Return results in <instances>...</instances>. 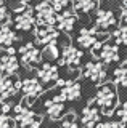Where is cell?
Listing matches in <instances>:
<instances>
[{
    "mask_svg": "<svg viewBox=\"0 0 127 128\" xmlns=\"http://www.w3.org/2000/svg\"><path fill=\"white\" fill-rule=\"evenodd\" d=\"M95 102L100 107L101 114L105 115H113L117 107V93L113 83H103L100 85L95 96Z\"/></svg>",
    "mask_w": 127,
    "mask_h": 128,
    "instance_id": "cell-1",
    "label": "cell"
},
{
    "mask_svg": "<svg viewBox=\"0 0 127 128\" xmlns=\"http://www.w3.org/2000/svg\"><path fill=\"white\" fill-rule=\"evenodd\" d=\"M37 24H45V26H55L58 22V11L48 0H42L34 6Z\"/></svg>",
    "mask_w": 127,
    "mask_h": 128,
    "instance_id": "cell-2",
    "label": "cell"
},
{
    "mask_svg": "<svg viewBox=\"0 0 127 128\" xmlns=\"http://www.w3.org/2000/svg\"><path fill=\"white\" fill-rule=\"evenodd\" d=\"M13 112L16 114V122L19 126L23 128H29V126H39L42 123V117L37 114H34L32 110H27L24 107V104H18L13 107Z\"/></svg>",
    "mask_w": 127,
    "mask_h": 128,
    "instance_id": "cell-3",
    "label": "cell"
},
{
    "mask_svg": "<svg viewBox=\"0 0 127 128\" xmlns=\"http://www.w3.org/2000/svg\"><path fill=\"white\" fill-rule=\"evenodd\" d=\"M19 88H23V82L13 78V75H3L0 80V93H2V102L8 98L15 96Z\"/></svg>",
    "mask_w": 127,
    "mask_h": 128,
    "instance_id": "cell-4",
    "label": "cell"
},
{
    "mask_svg": "<svg viewBox=\"0 0 127 128\" xmlns=\"http://www.w3.org/2000/svg\"><path fill=\"white\" fill-rule=\"evenodd\" d=\"M82 51L77 50V48L71 46V45H66L63 48V53H61V61L58 64L59 66H63V64H68L71 70H76L79 67V64H81V59H82Z\"/></svg>",
    "mask_w": 127,
    "mask_h": 128,
    "instance_id": "cell-5",
    "label": "cell"
},
{
    "mask_svg": "<svg viewBox=\"0 0 127 128\" xmlns=\"http://www.w3.org/2000/svg\"><path fill=\"white\" fill-rule=\"evenodd\" d=\"M19 54H21V61L24 62L27 67L39 66V62H40V59L43 56L40 51L32 45V43H26L24 46L19 48Z\"/></svg>",
    "mask_w": 127,
    "mask_h": 128,
    "instance_id": "cell-6",
    "label": "cell"
},
{
    "mask_svg": "<svg viewBox=\"0 0 127 128\" xmlns=\"http://www.w3.org/2000/svg\"><path fill=\"white\" fill-rule=\"evenodd\" d=\"M100 107L97 106V102H89V106L82 110V123L85 125V128H95L100 123Z\"/></svg>",
    "mask_w": 127,
    "mask_h": 128,
    "instance_id": "cell-7",
    "label": "cell"
},
{
    "mask_svg": "<svg viewBox=\"0 0 127 128\" xmlns=\"http://www.w3.org/2000/svg\"><path fill=\"white\" fill-rule=\"evenodd\" d=\"M21 90L24 91V96L27 98V104H32L35 101V98H39L42 94L43 88H42V83L37 78H26L23 82Z\"/></svg>",
    "mask_w": 127,
    "mask_h": 128,
    "instance_id": "cell-8",
    "label": "cell"
},
{
    "mask_svg": "<svg viewBox=\"0 0 127 128\" xmlns=\"http://www.w3.org/2000/svg\"><path fill=\"white\" fill-rule=\"evenodd\" d=\"M34 24H37V18H34L32 10H29V8H24L23 11H19L16 19H15V26L18 30H31Z\"/></svg>",
    "mask_w": 127,
    "mask_h": 128,
    "instance_id": "cell-9",
    "label": "cell"
},
{
    "mask_svg": "<svg viewBox=\"0 0 127 128\" xmlns=\"http://www.w3.org/2000/svg\"><path fill=\"white\" fill-rule=\"evenodd\" d=\"M77 21V14L76 10H63L58 13V29L63 32H71L74 29V24Z\"/></svg>",
    "mask_w": 127,
    "mask_h": 128,
    "instance_id": "cell-10",
    "label": "cell"
},
{
    "mask_svg": "<svg viewBox=\"0 0 127 128\" xmlns=\"http://www.w3.org/2000/svg\"><path fill=\"white\" fill-rule=\"evenodd\" d=\"M58 38V30L53 29V26H45V24H37L35 29V40L40 45H47V43L53 42Z\"/></svg>",
    "mask_w": 127,
    "mask_h": 128,
    "instance_id": "cell-11",
    "label": "cell"
},
{
    "mask_svg": "<svg viewBox=\"0 0 127 128\" xmlns=\"http://www.w3.org/2000/svg\"><path fill=\"white\" fill-rule=\"evenodd\" d=\"M117 19L111 10H98L97 19H95V27L98 30H108L109 27L116 26Z\"/></svg>",
    "mask_w": 127,
    "mask_h": 128,
    "instance_id": "cell-12",
    "label": "cell"
},
{
    "mask_svg": "<svg viewBox=\"0 0 127 128\" xmlns=\"http://www.w3.org/2000/svg\"><path fill=\"white\" fill-rule=\"evenodd\" d=\"M106 75V69L103 62H87L84 69V77L90 78L95 83H100Z\"/></svg>",
    "mask_w": 127,
    "mask_h": 128,
    "instance_id": "cell-13",
    "label": "cell"
},
{
    "mask_svg": "<svg viewBox=\"0 0 127 128\" xmlns=\"http://www.w3.org/2000/svg\"><path fill=\"white\" fill-rule=\"evenodd\" d=\"M37 77H39V80H40L42 83H45V85H48V83H51V82H56V80L59 78L58 66H53V64H50V62H45L40 69H39Z\"/></svg>",
    "mask_w": 127,
    "mask_h": 128,
    "instance_id": "cell-14",
    "label": "cell"
},
{
    "mask_svg": "<svg viewBox=\"0 0 127 128\" xmlns=\"http://www.w3.org/2000/svg\"><path fill=\"white\" fill-rule=\"evenodd\" d=\"M98 42V29L92 27V29H81L77 35V43L84 48H92L95 43Z\"/></svg>",
    "mask_w": 127,
    "mask_h": 128,
    "instance_id": "cell-15",
    "label": "cell"
},
{
    "mask_svg": "<svg viewBox=\"0 0 127 128\" xmlns=\"http://www.w3.org/2000/svg\"><path fill=\"white\" fill-rule=\"evenodd\" d=\"M61 96L66 101H76L81 98V85L79 82L74 80H68L65 86H61Z\"/></svg>",
    "mask_w": 127,
    "mask_h": 128,
    "instance_id": "cell-16",
    "label": "cell"
},
{
    "mask_svg": "<svg viewBox=\"0 0 127 128\" xmlns=\"http://www.w3.org/2000/svg\"><path fill=\"white\" fill-rule=\"evenodd\" d=\"M19 64L18 59L15 58V54H3L2 59H0V70H2L3 75H13L15 72L18 70Z\"/></svg>",
    "mask_w": 127,
    "mask_h": 128,
    "instance_id": "cell-17",
    "label": "cell"
},
{
    "mask_svg": "<svg viewBox=\"0 0 127 128\" xmlns=\"http://www.w3.org/2000/svg\"><path fill=\"white\" fill-rule=\"evenodd\" d=\"M45 107H47V112H48L50 118H53V120H58L65 115V104H63V101L51 99V101L45 102Z\"/></svg>",
    "mask_w": 127,
    "mask_h": 128,
    "instance_id": "cell-18",
    "label": "cell"
},
{
    "mask_svg": "<svg viewBox=\"0 0 127 128\" xmlns=\"http://www.w3.org/2000/svg\"><path fill=\"white\" fill-rule=\"evenodd\" d=\"M100 59L105 62H114L119 61V53H117V46L116 45H108L105 43L101 48V53H100Z\"/></svg>",
    "mask_w": 127,
    "mask_h": 128,
    "instance_id": "cell-19",
    "label": "cell"
},
{
    "mask_svg": "<svg viewBox=\"0 0 127 128\" xmlns=\"http://www.w3.org/2000/svg\"><path fill=\"white\" fill-rule=\"evenodd\" d=\"M16 38H18L16 34L10 29L8 24L2 26V29H0V43H2L3 46H11L15 42H16Z\"/></svg>",
    "mask_w": 127,
    "mask_h": 128,
    "instance_id": "cell-20",
    "label": "cell"
},
{
    "mask_svg": "<svg viewBox=\"0 0 127 128\" xmlns=\"http://www.w3.org/2000/svg\"><path fill=\"white\" fill-rule=\"evenodd\" d=\"M98 8V0H76L74 2V10L76 11H84V13H90V11Z\"/></svg>",
    "mask_w": 127,
    "mask_h": 128,
    "instance_id": "cell-21",
    "label": "cell"
},
{
    "mask_svg": "<svg viewBox=\"0 0 127 128\" xmlns=\"http://www.w3.org/2000/svg\"><path fill=\"white\" fill-rule=\"evenodd\" d=\"M42 54H43V58L48 59V61H55V59H58L59 50H58V45H56V40L47 43L45 48H43V51H42Z\"/></svg>",
    "mask_w": 127,
    "mask_h": 128,
    "instance_id": "cell-22",
    "label": "cell"
},
{
    "mask_svg": "<svg viewBox=\"0 0 127 128\" xmlns=\"http://www.w3.org/2000/svg\"><path fill=\"white\" fill-rule=\"evenodd\" d=\"M114 82L119 86H127V67H119L114 70Z\"/></svg>",
    "mask_w": 127,
    "mask_h": 128,
    "instance_id": "cell-23",
    "label": "cell"
},
{
    "mask_svg": "<svg viewBox=\"0 0 127 128\" xmlns=\"http://www.w3.org/2000/svg\"><path fill=\"white\" fill-rule=\"evenodd\" d=\"M113 37H114L117 45H125L127 46V26L116 29V32L113 34Z\"/></svg>",
    "mask_w": 127,
    "mask_h": 128,
    "instance_id": "cell-24",
    "label": "cell"
},
{
    "mask_svg": "<svg viewBox=\"0 0 127 128\" xmlns=\"http://www.w3.org/2000/svg\"><path fill=\"white\" fill-rule=\"evenodd\" d=\"M16 123V118L8 117V114H2V117H0V128H15Z\"/></svg>",
    "mask_w": 127,
    "mask_h": 128,
    "instance_id": "cell-25",
    "label": "cell"
},
{
    "mask_svg": "<svg viewBox=\"0 0 127 128\" xmlns=\"http://www.w3.org/2000/svg\"><path fill=\"white\" fill-rule=\"evenodd\" d=\"M48 2L55 6V10H56L58 13H59V11L66 10V8L71 5V2H73V0H48Z\"/></svg>",
    "mask_w": 127,
    "mask_h": 128,
    "instance_id": "cell-26",
    "label": "cell"
},
{
    "mask_svg": "<svg viewBox=\"0 0 127 128\" xmlns=\"http://www.w3.org/2000/svg\"><path fill=\"white\" fill-rule=\"evenodd\" d=\"M61 128H77V123H76V115L74 114H68L63 120V125Z\"/></svg>",
    "mask_w": 127,
    "mask_h": 128,
    "instance_id": "cell-27",
    "label": "cell"
},
{
    "mask_svg": "<svg viewBox=\"0 0 127 128\" xmlns=\"http://www.w3.org/2000/svg\"><path fill=\"white\" fill-rule=\"evenodd\" d=\"M0 18H2V26H5V24L10 26L11 19H10V14H8V10H7L5 3H2V8H0Z\"/></svg>",
    "mask_w": 127,
    "mask_h": 128,
    "instance_id": "cell-28",
    "label": "cell"
},
{
    "mask_svg": "<svg viewBox=\"0 0 127 128\" xmlns=\"http://www.w3.org/2000/svg\"><path fill=\"white\" fill-rule=\"evenodd\" d=\"M117 117L121 118L122 123H127V101L122 104L121 109H117Z\"/></svg>",
    "mask_w": 127,
    "mask_h": 128,
    "instance_id": "cell-29",
    "label": "cell"
},
{
    "mask_svg": "<svg viewBox=\"0 0 127 128\" xmlns=\"http://www.w3.org/2000/svg\"><path fill=\"white\" fill-rule=\"evenodd\" d=\"M95 128H122V125L117 122H106V123H98Z\"/></svg>",
    "mask_w": 127,
    "mask_h": 128,
    "instance_id": "cell-30",
    "label": "cell"
},
{
    "mask_svg": "<svg viewBox=\"0 0 127 128\" xmlns=\"http://www.w3.org/2000/svg\"><path fill=\"white\" fill-rule=\"evenodd\" d=\"M122 22H127V0L122 2Z\"/></svg>",
    "mask_w": 127,
    "mask_h": 128,
    "instance_id": "cell-31",
    "label": "cell"
},
{
    "mask_svg": "<svg viewBox=\"0 0 127 128\" xmlns=\"http://www.w3.org/2000/svg\"><path fill=\"white\" fill-rule=\"evenodd\" d=\"M10 109H13V106H11V104H8L7 101H3V104H2V112H3V114H8Z\"/></svg>",
    "mask_w": 127,
    "mask_h": 128,
    "instance_id": "cell-32",
    "label": "cell"
},
{
    "mask_svg": "<svg viewBox=\"0 0 127 128\" xmlns=\"http://www.w3.org/2000/svg\"><path fill=\"white\" fill-rule=\"evenodd\" d=\"M7 53H8V54H15V53H16V50H15V48L7 46Z\"/></svg>",
    "mask_w": 127,
    "mask_h": 128,
    "instance_id": "cell-33",
    "label": "cell"
},
{
    "mask_svg": "<svg viewBox=\"0 0 127 128\" xmlns=\"http://www.w3.org/2000/svg\"><path fill=\"white\" fill-rule=\"evenodd\" d=\"M27 2H29V0H21V3H23V5H26Z\"/></svg>",
    "mask_w": 127,
    "mask_h": 128,
    "instance_id": "cell-34",
    "label": "cell"
},
{
    "mask_svg": "<svg viewBox=\"0 0 127 128\" xmlns=\"http://www.w3.org/2000/svg\"><path fill=\"white\" fill-rule=\"evenodd\" d=\"M29 128H40V126H29Z\"/></svg>",
    "mask_w": 127,
    "mask_h": 128,
    "instance_id": "cell-35",
    "label": "cell"
},
{
    "mask_svg": "<svg viewBox=\"0 0 127 128\" xmlns=\"http://www.w3.org/2000/svg\"><path fill=\"white\" fill-rule=\"evenodd\" d=\"M124 62H125V64H127V61H124Z\"/></svg>",
    "mask_w": 127,
    "mask_h": 128,
    "instance_id": "cell-36",
    "label": "cell"
},
{
    "mask_svg": "<svg viewBox=\"0 0 127 128\" xmlns=\"http://www.w3.org/2000/svg\"><path fill=\"white\" fill-rule=\"evenodd\" d=\"M2 2H3V0H2Z\"/></svg>",
    "mask_w": 127,
    "mask_h": 128,
    "instance_id": "cell-37",
    "label": "cell"
}]
</instances>
